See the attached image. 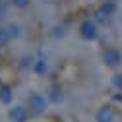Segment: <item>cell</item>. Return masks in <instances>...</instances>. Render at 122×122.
Masks as SVG:
<instances>
[{"label":"cell","instance_id":"obj_1","mask_svg":"<svg viewBox=\"0 0 122 122\" xmlns=\"http://www.w3.org/2000/svg\"><path fill=\"white\" fill-rule=\"evenodd\" d=\"M80 35H81V39H85V41H93V39H97V35H99L97 21L91 20V18L83 20V21L80 23Z\"/></svg>","mask_w":122,"mask_h":122},{"label":"cell","instance_id":"obj_2","mask_svg":"<svg viewBox=\"0 0 122 122\" xmlns=\"http://www.w3.org/2000/svg\"><path fill=\"white\" fill-rule=\"evenodd\" d=\"M49 107V101L45 95L41 93H33L31 97H29V111H31L33 114H43L45 111H47Z\"/></svg>","mask_w":122,"mask_h":122},{"label":"cell","instance_id":"obj_3","mask_svg":"<svg viewBox=\"0 0 122 122\" xmlns=\"http://www.w3.org/2000/svg\"><path fill=\"white\" fill-rule=\"evenodd\" d=\"M114 12H116V4H114V0H107V2H103L95 14V21H105V20H109L111 16H114Z\"/></svg>","mask_w":122,"mask_h":122},{"label":"cell","instance_id":"obj_4","mask_svg":"<svg viewBox=\"0 0 122 122\" xmlns=\"http://www.w3.org/2000/svg\"><path fill=\"white\" fill-rule=\"evenodd\" d=\"M8 116H10L12 122H25L27 116H29V111L25 109L23 105H14L10 109V112H8Z\"/></svg>","mask_w":122,"mask_h":122},{"label":"cell","instance_id":"obj_5","mask_svg":"<svg viewBox=\"0 0 122 122\" xmlns=\"http://www.w3.org/2000/svg\"><path fill=\"white\" fill-rule=\"evenodd\" d=\"M103 60H105V64L107 66H118L120 62H122V54H120V51L118 49H107L105 52H103Z\"/></svg>","mask_w":122,"mask_h":122},{"label":"cell","instance_id":"obj_6","mask_svg":"<svg viewBox=\"0 0 122 122\" xmlns=\"http://www.w3.org/2000/svg\"><path fill=\"white\" fill-rule=\"evenodd\" d=\"M112 120H114L112 107H103V109H99L97 114H95V122H112Z\"/></svg>","mask_w":122,"mask_h":122},{"label":"cell","instance_id":"obj_7","mask_svg":"<svg viewBox=\"0 0 122 122\" xmlns=\"http://www.w3.org/2000/svg\"><path fill=\"white\" fill-rule=\"evenodd\" d=\"M14 39V33H12V27L6 25V27H0V47H6V45Z\"/></svg>","mask_w":122,"mask_h":122},{"label":"cell","instance_id":"obj_8","mask_svg":"<svg viewBox=\"0 0 122 122\" xmlns=\"http://www.w3.org/2000/svg\"><path fill=\"white\" fill-rule=\"evenodd\" d=\"M33 70H35V74H45V72L49 70L47 58H37L35 62H33Z\"/></svg>","mask_w":122,"mask_h":122},{"label":"cell","instance_id":"obj_9","mask_svg":"<svg viewBox=\"0 0 122 122\" xmlns=\"http://www.w3.org/2000/svg\"><path fill=\"white\" fill-rule=\"evenodd\" d=\"M10 101H12V91H10V87L2 85V87H0V103L10 105Z\"/></svg>","mask_w":122,"mask_h":122},{"label":"cell","instance_id":"obj_10","mask_svg":"<svg viewBox=\"0 0 122 122\" xmlns=\"http://www.w3.org/2000/svg\"><path fill=\"white\" fill-rule=\"evenodd\" d=\"M12 4L16 8H25V6H29V0H12Z\"/></svg>","mask_w":122,"mask_h":122},{"label":"cell","instance_id":"obj_11","mask_svg":"<svg viewBox=\"0 0 122 122\" xmlns=\"http://www.w3.org/2000/svg\"><path fill=\"white\" fill-rule=\"evenodd\" d=\"M112 81H114V85H116L118 89H122V72L114 76V80H112Z\"/></svg>","mask_w":122,"mask_h":122}]
</instances>
